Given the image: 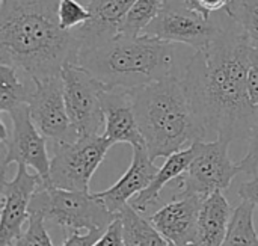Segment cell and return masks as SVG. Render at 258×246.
I'll use <instances>...</instances> for the list:
<instances>
[{
  "mask_svg": "<svg viewBox=\"0 0 258 246\" xmlns=\"http://www.w3.org/2000/svg\"><path fill=\"white\" fill-rule=\"evenodd\" d=\"M251 42L234 23L222 27L186 67L183 85L206 139H249L258 122V107L248 94Z\"/></svg>",
  "mask_w": 258,
  "mask_h": 246,
  "instance_id": "6da1fadb",
  "label": "cell"
},
{
  "mask_svg": "<svg viewBox=\"0 0 258 246\" xmlns=\"http://www.w3.org/2000/svg\"><path fill=\"white\" fill-rule=\"evenodd\" d=\"M59 0H0V64L29 80L60 76L77 64L80 41L59 23Z\"/></svg>",
  "mask_w": 258,
  "mask_h": 246,
  "instance_id": "7a4b0ae2",
  "label": "cell"
},
{
  "mask_svg": "<svg viewBox=\"0 0 258 246\" xmlns=\"http://www.w3.org/2000/svg\"><path fill=\"white\" fill-rule=\"evenodd\" d=\"M133 109L151 160L206 141L183 80L169 76L132 91Z\"/></svg>",
  "mask_w": 258,
  "mask_h": 246,
  "instance_id": "3957f363",
  "label": "cell"
},
{
  "mask_svg": "<svg viewBox=\"0 0 258 246\" xmlns=\"http://www.w3.org/2000/svg\"><path fill=\"white\" fill-rule=\"evenodd\" d=\"M174 47L148 36L118 33L100 44L83 48L77 64L89 71L106 89H138L171 76Z\"/></svg>",
  "mask_w": 258,
  "mask_h": 246,
  "instance_id": "277c9868",
  "label": "cell"
},
{
  "mask_svg": "<svg viewBox=\"0 0 258 246\" xmlns=\"http://www.w3.org/2000/svg\"><path fill=\"white\" fill-rule=\"evenodd\" d=\"M29 210L39 215L45 225L59 227L67 234L71 231L103 234L118 218L95 194L63 191L47 184L38 188Z\"/></svg>",
  "mask_w": 258,
  "mask_h": 246,
  "instance_id": "5b68a950",
  "label": "cell"
},
{
  "mask_svg": "<svg viewBox=\"0 0 258 246\" xmlns=\"http://www.w3.org/2000/svg\"><path fill=\"white\" fill-rule=\"evenodd\" d=\"M194 157L184 175L172 183L175 195H198L203 198L230 188L234 177L242 172L239 163L228 153L230 142L222 139L200 141L192 145Z\"/></svg>",
  "mask_w": 258,
  "mask_h": 246,
  "instance_id": "8992f818",
  "label": "cell"
},
{
  "mask_svg": "<svg viewBox=\"0 0 258 246\" xmlns=\"http://www.w3.org/2000/svg\"><path fill=\"white\" fill-rule=\"evenodd\" d=\"M113 144L103 135L82 136L73 142L53 144L50 160V186L89 192V183Z\"/></svg>",
  "mask_w": 258,
  "mask_h": 246,
  "instance_id": "52a82bcc",
  "label": "cell"
},
{
  "mask_svg": "<svg viewBox=\"0 0 258 246\" xmlns=\"http://www.w3.org/2000/svg\"><path fill=\"white\" fill-rule=\"evenodd\" d=\"M12 129H6L0 119V144L3 148L2 177L11 163H23L35 169L44 184L50 186V159L47 154V138L32 121L29 104H23L9 112Z\"/></svg>",
  "mask_w": 258,
  "mask_h": 246,
  "instance_id": "ba28073f",
  "label": "cell"
},
{
  "mask_svg": "<svg viewBox=\"0 0 258 246\" xmlns=\"http://www.w3.org/2000/svg\"><path fill=\"white\" fill-rule=\"evenodd\" d=\"M65 104L79 138L95 136L104 127L103 94L106 86L79 64H68L62 74Z\"/></svg>",
  "mask_w": 258,
  "mask_h": 246,
  "instance_id": "9c48e42d",
  "label": "cell"
},
{
  "mask_svg": "<svg viewBox=\"0 0 258 246\" xmlns=\"http://www.w3.org/2000/svg\"><path fill=\"white\" fill-rule=\"evenodd\" d=\"M221 29L222 26L212 20V17L207 18L190 9L183 0H163L160 14L145 29L144 35L171 44L181 42L198 51L207 47Z\"/></svg>",
  "mask_w": 258,
  "mask_h": 246,
  "instance_id": "30bf717a",
  "label": "cell"
},
{
  "mask_svg": "<svg viewBox=\"0 0 258 246\" xmlns=\"http://www.w3.org/2000/svg\"><path fill=\"white\" fill-rule=\"evenodd\" d=\"M32 82L33 88L27 104L38 130L53 144L76 141L79 136L67 110L62 77L53 76Z\"/></svg>",
  "mask_w": 258,
  "mask_h": 246,
  "instance_id": "8fae6325",
  "label": "cell"
},
{
  "mask_svg": "<svg viewBox=\"0 0 258 246\" xmlns=\"http://www.w3.org/2000/svg\"><path fill=\"white\" fill-rule=\"evenodd\" d=\"M29 166L18 163L12 180L2 177L0 246H9L23 234V225L30 218V203L39 186L44 184L38 174H30Z\"/></svg>",
  "mask_w": 258,
  "mask_h": 246,
  "instance_id": "7c38bea8",
  "label": "cell"
},
{
  "mask_svg": "<svg viewBox=\"0 0 258 246\" xmlns=\"http://www.w3.org/2000/svg\"><path fill=\"white\" fill-rule=\"evenodd\" d=\"M204 200L198 195H174L168 204L150 216V222L168 243H195L198 218Z\"/></svg>",
  "mask_w": 258,
  "mask_h": 246,
  "instance_id": "4fadbf2b",
  "label": "cell"
},
{
  "mask_svg": "<svg viewBox=\"0 0 258 246\" xmlns=\"http://www.w3.org/2000/svg\"><path fill=\"white\" fill-rule=\"evenodd\" d=\"M159 168L151 160L147 147L133 148L132 163L124 175L109 189L95 192V195L106 204V207L113 213L119 215L121 210L132 203L144 189L150 186L153 178L156 177Z\"/></svg>",
  "mask_w": 258,
  "mask_h": 246,
  "instance_id": "5bb4252c",
  "label": "cell"
},
{
  "mask_svg": "<svg viewBox=\"0 0 258 246\" xmlns=\"http://www.w3.org/2000/svg\"><path fill=\"white\" fill-rule=\"evenodd\" d=\"M103 110H104L103 136H106L113 145L130 144L133 148L147 147L133 109L132 91L106 89L103 94Z\"/></svg>",
  "mask_w": 258,
  "mask_h": 246,
  "instance_id": "9a60e30c",
  "label": "cell"
},
{
  "mask_svg": "<svg viewBox=\"0 0 258 246\" xmlns=\"http://www.w3.org/2000/svg\"><path fill=\"white\" fill-rule=\"evenodd\" d=\"M136 0H89L91 20L74 29L80 41V50L100 44L119 33L122 20Z\"/></svg>",
  "mask_w": 258,
  "mask_h": 246,
  "instance_id": "2e32d148",
  "label": "cell"
},
{
  "mask_svg": "<svg viewBox=\"0 0 258 246\" xmlns=\"http://www.w3.org/2000/svg\"><path fill=\"white\" fill-rule=\"evenodd\" d=\"M233 212L224 192H215L207 197L200 212L195 245L222 246Z\"/></svg>",
  "mask_w": 258,
  "mask_h": 246,
  "instance_id": "e0dca14e",
  "label": "cell"
},
{
  "mask_svg": "<svg viewBox=\"0 0 258 246\" xmlns=\"http://www.w3.org/2000/svg\"><path fill=\"white\" fill-rule=\"evenodd\" d=\"M192 157H194L192 147L166 157L165 163L162 165V168H159V171H157L156 177L153 178V181L150 183V186L147 189H144L136 198H133L130 206L133 209H136L138 212L144 213L150 207L157 204L160 201V194L165 189V186L186 174V171L189 169V165L192 162Z\"/></svg>",
  "mask_w": 258,
  "mask_h": 246,
  "instance_id": "ac0fdd59",
  "label": "cell"
},
{
  "mask_svg": "<svg viewBox=\"0 0 258 246\" xmlns=\"http://www.w3.org/2000/svg\"><path fill=\"white\" fill-rule=\"evenodd\" d=\"M122 222L124 246H169L157 228L130 204L118 215Z\"/></svg>",
  "mask_w": 258,
  "mask_h": 246,
  "instance_id": "d6986e66",
  "label": "cell"
},
{
  "mask_svg": "<svg viewBox=\"0 0 258 246\" xmlns=\"http://www.w3.org/2000/svg\"><path fill=\"white\" fill-rule=\"evenodd\" d=\"M33 82L24 83L20 73L5 64H0V112L9 113L14 109L27 104L32 94Z\"/></svg>",
  "mask_w": 258,
  "mask_h": 246,
  "instance_id": "ffe728a7",
  "label": "cell"
},
{
  "mask_svg": "<svg viewBox=\"0 0 258 246\" xmlns=\"http://www.w3.org/2000/svg\"><path fill=\"white\" fill-rule=\"evenodd\" d=\"M255 206L246 200L234 209L227 236L222 246H258V234L254 225Z\"/></svg>",
  "mask_w": 258,
  "mask_h": 246,
  "instance_id": "44dd1931",
  "label": "cell"
},
{
  "mask_svg": "<svg viewBox=\"0 0 258 246\" xmlns=\"http://www.w3.org/2000/svg\"><path fill=\"white\" fill-rule=\"evenodd\" d=\"M163 6V0H136L121 23L119 33L128 36L144 35L145 29L157 18Z\"/></svg>",
  "mask_w": 258,
  "mask_h": 246,
  "instance_id": "7402d4cb",
  "label": "cell"
},
{
  "mask_svg": "<svg viewBox=\"0 0 258 246\" xmlns=\"http://www.w3.org/2000/svg\"><path fill=\"white\" fill-rule=\"evenodd\" d=\"M225 14L252 41H258V0H230Z\"/></svg>",
  "mask_w": 258,
  "mask_h": 246,
  "instance_id": "603a6c76",
  "label": "cell"
},
{
  "mask_svg": "<svg viewBox=\"0 0 258 246\" xmlns=\"http://www.w3.org/2000/svg\"><path fill=\"white\" fill-rule=\"evenodd\" d=\"M59 23L63 30H74L91 20V12L77 0H59Z\"/></svg>",
  "mask_w": 258,
  "mask_h": 246,
  "instance_id": "cb8c5ba5",
  "label": "cell"
},
{
  "mask_svg": "<svg viewBox=\"0 0 258 246\" xmlns=\"http://www.w3.org/2000/svg\"><path fill=\"white\" fill-rule=\"evenodd\" d=\"M9 246H53V242L50 239L44 219L36 213H30L27 230Z\"/></svg>",
  "mask_w": 258,
  "mask_h": 246,
  "instance_id": "d4e9b609",
  "label": "cell"
},
{
  "mask_svg": "<svg viewBox=\"0 0 258 246\" xmlns=\"http://www.w3.org/2000/svg\"><path fill=\"white\" fill-rule=\"evenodd\" d=\"M237 163H239L242 172H245L251 177L258 175V122L251 132L246 156Z\"/></svg>",
  "mask_w": 258,
  "mask_h": 246,
  "instance_id": "484cf974",
  "label": "cell"
},
{
  "mask_svg": "<svg viewBox=\"0 0 258 246\" xmlns=\"http://www.w3.org/2000/svg\"><path fill=\"white\" fill-rule=\"evenodd\" d=\"M248 94L251 103L258 107V41L251 42L248 65Z\"/></svg>",
  "mask_w": 258,
  "mask_h": 246,
  "instance_id": "4316f807",
  "label": "cell"
},
{
  "mask_svg": "<svg viewBox=\"0 0 258 246\" xmlns=\"http://www.w3.org/2000/svg\"><path fill=\"white\" fill-rule=\"evenodd\" d=\"M92 246H124L122 222L119 216L109 225V228L95 240Z\"/></svg>",
  "mask_w": 258,
  "mask_h": 246,
  "instance_id": "83f0119b",
  "label": "cell"
},
{
  "mask_svg": "<svg viewBox=\"0 0 258 246\" xmlns=\"http://www.w3.org/2000/svg\"><path fill=\"white\" fill-rule=\"evenodd\" d=\"M101 236V233H83V231H71L67 234L65 242L60 246H92L95 240Z\"/></svg>",
  "mask_w": 258,
  "mask_h": 246,
  "instance_id": "f1b7e54d",
  "label": "cell"
},
{
  "mask_svg": "<svg viewBox=\"0 0 258 246\" xmlns=\"http://www.w3.org/2000/svg\"><path fill=\"white\" fill-rule=\"evenodd\" d=\"M237 194L242 200H246L258 207V175H254L251 180L242 183Z\"/></svg>",
  "mask_w": 258,
  "mask_h": 246,
  "instance_id": "f546056e",
  "label": "cell"
},
{
  "mask_svg": "<svg viewBox=\"0 0 258 246\" xmlns=\"http://www.w3.org/2000/svg\"><path fill=\"white\" fill-rule=\"evenodd\" d=\"M200 2H201V6L207 17H212V14L215 11L225 9L227 5L230 3V0H200Z\"/></svg>",
  "mask_w": 258,
  "mask_h": 246,
  "instance_id": "4dcf8cb0",
  "label": "cell"
},
{
  "mask_svg": "<svg viewBox=\"0 0 258 246\" xmlns=\"http://www.w3.org/2000/svg\"><path fill=\"white\" fill-rule=\"evenodd\" d=\"M190 9H194V11H197V12H200L201 15H204V17H207L206 15V12H204V9H203V6H201V2L200 0H183ZM207 18H210V17H207Z\"/></svg>",
  "mask_w": 258,
  "mask_h": 246,
  "instance_id": "1f68e13d",
  "label": "cell"
},
{
  "mask_svg": "<svg viewBox=\"0 0 258 246\" xmlns=\"http://www.w3.org/2000/svg\"><path fill=\"white\" fill-rule=\"evenodd\" d=\"M169 246H197L195 243H187V245H174V243H169Z\"/></svg>",
  "mask_w": 258,
  "mask_h": 246,
  "instance_id": "d6a6232c",
  "label": "cell"
}]
</instances>
